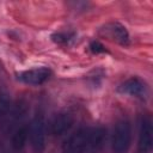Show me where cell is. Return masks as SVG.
<instances>
[{
  "label": "cell",
  "mask_w": 153,
  "mask_h": 153,
  "mask_svg": "<svg viewBox=\"0 0 153 153\" xmlns=\"http://www.w3.org/2000/svg\"><path fill=\"white\" fill-rule=\"evenodd\" d=\"M91 147V128H80L62 145V153H86Z\"/></svg>",
  "instance_id": "6da1fadb"
},
{
  "label": "cell",
  "mask_w": 153,
  "mask_h": 153,
  "mask_svg": "<svg viewBox=\"0 0 153 153\" xmlns=\"http://www.w3.org/2000/svg\"><path fill=\"white\" fill-rule=\"evenodd\" d=\"M29 139L32 149L36 153H42L45 149L47 142V123L42 114H36L29 126Z\"/></svg>",
  "instance_id": "7a4b0ae2"
},
{
  "label": "cell",
  "mask_w": 153,
  "mask_h": 153,
  "mask_svg": "<svg viewBox=\"0 0 153 153\" xmlns=\"http://www.w3.org/2000/svg\"><path fill=\"white\" fill-rule=\"evenodd\" d=\"M131 143V126L128 120H121L116 123L112 136L111 147L114 153H127Z\"/></svg>",
  "instance_id": "3957f363"
},
{
  "label": "cell",
  "mask_w": 153,
  "mask_h": 153,
  "mask_svg": "<svg viewBox=\"0 0 153 153\" xmlns=\"http://www.w3.org/2000/svg\"><path fill=\"white\" fill-rule=\"evenodd\" d=\"M118 91L123 94H128V96L136 97L140 99H145L148 94V88H147L146 82L135 76L129 78L126 81H123L118 86Z\"/></svg>",
  "instance_id": "277c9868"
},
{
  "label": "cell",
  "mask_w": 153,
  "mask_h": 153,
  "mask_svg": "<svg viewBox=\"0 0 153 153\" xmlns=\"http://www.w3.org/2000/svg\"><path fill=\"white\" fill-rule=\"evenodd\" d=\"M74 124V117L69 112H59L49 122V131L54 136L66 134Z\"/></svg>",
  "instance_id": "5b68a950"
},
{
  "label": "cell",
  "mask_w": 153,
  "mask_h": 153,
  "mask_svg": "<svg viewBox=\"0 0 153 153\" xmlns=\"http://www.w3.org/2000/svg\"><path fill=\"white\" fill-rule=\"evenodd\" d=\"M153 145V127L149 116H146L141 121L140 133H139V142L137 149L139 153H148L152 149Z\"/></svg>",
  "instance_id": "8992f818"
},
{
  "label": "cell",
  "mask_w": 153,
  "mask_h": 153,
  "mask_svg": "<svg viewBox=\"0 0 153 153\" xmlns=\"http://www.w3.org/2000/svg\"><path fill=\"white\" fill-rule=\"evenodd\" d=\"M50 74H51V72L49 68L39 67V68H32V69L22 72L18 76V79L20 81H23L24 84L36 86V85H41V84L45 82L49 79Z\"/></svg>",
  "instance_id": "52a82bcc"
},
{
  "label": "cell",
  "mask_w": 153,
  "mask_h": 153,
  "mask_svg": "<svg viewBox=\"0 0 153 153\" xmlns=\"http://www.w3.org/2000/svg\"><path fill=\"white\" fill-rule=\"evenodd\" d=\"M102 31L110 39H112L120 44L124 45V44H128V42H129V33H128L127 29L120 23H109L103 27Z\"/></svg>",
  "instance_id": "ba28073f"
},
{
  "label": "cell",
  "mask_w": 153,
  "mask_h": 153,
  "mask_svg": "<svg viewBox=\"0 0 153 153\" xmlns=\"http://www.w3.org/2000/svg\"><path fill=\"white\" fill-rule=\"evenodd\" d=\"M27 139H29V127L27 126L18 127L16 129V131L13 133L12 139H11L12 148L16 151H20L25 146Z\"/></svg>",
  "instance_id": "9c48e42d"
},
{
  "label": "cell",
  "mask_w": 153,
  "mask_h": 153,
  "mask_svg": "<svg viewBox=\"0 0 153 153\" xmlns=\"http://www.w3.org/2000/svg\"><path fill=\"white\" fill-rule=\"evenodd\" d=\"M12 99L10 92L5 88H0V121H4L12 109Z\"/></svg>",
  "instance_id": "30bf717a"
},
{
  "label": "cell",
  "mask_w": 153,
  "mask_h": 153,
  "mask_svg": "<svg viewBox=\"0 0 153 153\" xmlns=\"http://www.w3.org/2000/svg\"><path fill=\"white\" fill-rule=\"evenodd\" d=\"M90 48H91V50H92L93 53H96V54L102 53V51H104V50H105V49H104V47H103L99 42H92V43H91V45H90Z\"/></svg>",
  "instance_id": "8fae6325"
}]
</instances>
